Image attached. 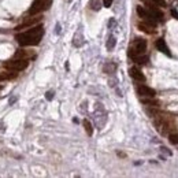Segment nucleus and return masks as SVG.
<instances>
[{
  "mask_svg": "<svg viewBox=\"0 0 178 178\" xmlns=\"http://www.w3.org/2000/svg\"><path fill=\"white\" fill-rule=\"evenodd\" d=\"M42 36H44V26L34 25L30 29H28L26 32L18 33L15 36V40L19 42V45L22 47H30V45H37L41 41Z\"/></svg>",
  "mask_w": 178,
  "mask_h": 178,
  "instance_id": "1",
  "label": "nucleus"
},
{
  "mask_svg": "<svg viewBox=\"0 0 178 178\" xmlns=\"http://www.w3.org/2000/svg\"><path fill=\"white\" fill-rule=\"evenodd\" d=\"M28 65H29V60L21 59V58H14V59H11V60L6 62V63H4V67L11 71H22L28 67Z\"/></svg>",
  "mask_w": 178,
  "mask_h": 178,
  "instance_id": "2",
  "label": "nucleus"
},
{
  "mask_svg": "<svg viewBox=\"0 0 178 178\" xmlns=\"http://www.w3.org/2000/svg\"><path fill=\"white\" fill-rule=\"evenodd\" d=\"M147 49V41L144 39H136L133 42V47L129 49V56L130 58H134L137 55H144Z\"/></svg>",
  "mask_w": 178,
  "mask_h": 178,
  "instance_id": "3",
  "label": "nucleus"
},
{
  "mask_svg": "<svg viewBox=\"0 0 178 178\" xmlns=\"http://www.w3.org/2000/svg\"><path fill=\"white\" fill-rule=\"evenodd\" d=\"M52 0H34L29 10V15H36V14H41L42 11L48 10L51 7Z\"/></svg>",
  "mask_w": 178,
  "mask_h": 178,
  "instance_id": "4",
  "label": "nucleus"
},
{
  "mask_svg": "<svg viewBox=\"0 0 178 178\" xmlns=\"http://www.w3.org/2000/svg\"><path fill=\"white\" fill-rule=\"evenodd\" d=\"M41 18H42V16L40 15V14H36V15H30L29 18H25L22 23H19V25L16 26V29L21 30V29H26V28H32V26H34V25H37V23H40Z\"/></svg>",
  "mask_w": 178,
  "mask_h": 178,
  "instance_id": "5",
  "label": "nucleus"
},
{
  "mask_svg": "<svg viewBox=\"0 0 178 178\" xmlns=\"http://www.w3.org/2000/svg\"><path fill=\"white\" fill-rule=\"evenodd\" d=\"M137 93L142 97H153L155 96V91L152 88L147 86V85H139L137 86Z\"/></svg>",
  "mask_w": 178,
  "mask_h": 178,
  "instance_id": "6",
  "label": "nucleus"
},
{
  "mask_svg": "<svg viewBox=\"0 0 178 178\" xmlns=\"http://www.w3.org/2000/svg\"><path fill=\"white\" fill-rule=\"evenodd\" d=\"M129 74H130V77H132L133 80H136V81H140V82L145 81V77H144V74H142V73L137 67H132V69H130Z\"/></svg>",
  "mask_w": 178,
  "mask_h": 178,
  "instance_id": "7",
  "label": "nucleus"
},
{
  "mask_svg": "<svg viewBox=\"0 0 178 178\" xmlns=\"http://www.w3.org/2000/svg\"><path fill=\"white\" fill-rule=\"evenodd\" d=\"M156 48H158L160 52L166 54L167 56H171V52H170V49H168L167 44L165 42V40H163V39H159L158 41H156Z\"/></svg>",
  "mask_w": 178,
  "mask_h": 178,
  "instance_id": "8",
  "label": "nucleus"
},
{
  "mask_svg": "<svg viewBox=\"0 0 178 178\" xmlns=\"http://www.w3.org/2000/svg\"><path fill=\"white\" fill-rule=\"evenodd\" d=\"M34 54L32 51H28V49H19V51L15 52V58H21V59H26V60H29L30 58H33Z\"/></svg>",
  "mask_w": 178,
  "mask_h": 178,
  "instance_id": "9",
  "label": "nucleus"
},
{
  "mask_svg": "<svg viewBox=\"0 0 178 178\" xmlns=\"http://www.w3.org/2000/svg\"><path fill=\"white\" fill-rule=\"evenodd\" d=\"M139 28H140V30L148 33V34H152V33H155V30H153V26L149 25V23H147V22H140L139 23Z\"/></svg>",
  "mask_w": 178,
  "mask_h": 178,
  "instance_id": "10",
  "label": "nucleus"
},
{
  "mask_svg": "<svg viewBox=\"0 0 178 178\" xmlns=\"http://www.w3.org/2000/svg\"><path fill=\"white\" fill-rule=\"evenodd\" d=\"M82 40H84V37H82L81 32H77V34L74 36V40H73V44H74L75 47H81L82 45Z\"/></svg>",
  "mask_w": 178,
  "mask_h": 178,
  "instance_id": "11",
  "label": "nucleus"
},
{
  "mask_svg": "<svg viewBox=\"0 0 178 178\" xmlns=\"http://www.w3.org/2000/svg\"><path fill=\"white\" fill-rule=\"evenodd\" d=\"M84 127H85V132H86L88 136H92V134H93V127H92V123L89 122L88 119L84 121Z\"/></svg>",
  "mask_w": 178,
  "mask_h": 178,
  "instance_id": "12",
  "label": "nucleus"
},
{
  "mask_svg": "<svg viewBox=\"0 0 178 178\" xmlns=\"http://www.w3.org/2000/svg\"><path fill=\"white\" fill-rule=\"evenodd\" d=\"M115 44H117V40H115V37H114V36H110V37H108V40H107V49H108V51L114 49Z\"/></svg>",
  "mask_w": 178,
  "mask_h": 178,
  "instance_id": "13",
  "label": "nucleus"
},
{
  "mask_svg": "<svg viewBox=\"0 0 178 178\" xmlns=\"http://www.w3.org/2000/svg\"><path fill=\"white\" fill-rule=\"evenodd\" d=\"M133 60L136 62V63H139V65H144V63L148 62V58H147L145 55H137L133 58Z\"/></svg>",
  "mask_w": 178,
  "mask_h": 178,
  "instance_id": "14",
  "label": "nucleus"
},
{
  "mask_svg": "<svg viewBox=\"0 0 178 178\" xmlns=\"http://www.w3.org/2000/svg\"><path fill=\"white\" fill-rule=\"evenodd\" d=\"M89 7H91L92 10H95V11H99L100 10V1L99 0H91V3H89Z\"/></svg>",
  "mask_w": 178,
  "mask_h": 178,
  "instance_id": "15",
  "label": "nucleus"
},
{
  "mask_svg": "<svg viewBox=\"0 0 178 178\" xmlns=\"http://www.w3.org/2000/svg\"><path fill=\"white\" fill-rule=\"evenodd\" d=\"M168 140H170V142H171V144H178V134L177 133H170V134H168Z\"/></svg>",
  "mask_w": 178,
  "mask_h": 178,
  "instance_id": "16",
  "label": "nucleus"
},
{
  "mask_svg": "<svg viewBox=\"0 0 178 178\" xmlns=\"http://www.w3.org/2000/svg\"><path fill=\"white\" fill-rule=\"evenodd\" d=\"M151 99H152V97H149V100H145V99H142V103H144V104H148V106H152V107H156V106H158V101H155V100H151Z\"/></svg>",
  "mask_w": 178,
  "mask_h": 178,
  "instance_id": "17",
  "label": "nucleus"
},
{
  "mask_svg": "<svg viewBox=\"0 0 178 178\" xmlns=\"http://www.w3.org/2000/svg\"><path fill=\"white\" fill-rule=\"evenodd\" d=\"M112 1H114V0H103V6L108 8V7H111V4H112Z\"/></svg>",
  "mask_w": 178,
  "mask_h": 178,
  "instance_id": "18",
  "label": "nucleus"
},
{
  "mask_svg": "<svg viewBox=\"0 0 178 178\" xmlns=\"http://www.w3.org/2000/svg\"><path fill=\"white\" fill-rule=\"evenodd\" d=\"M45 97H47V100H52V97H54V92H47Z\"/></svg>",
  "mask_w": 178,
  "mask_h": 178,
  "instance_id": "19",
  "label": "nucleus"
},
{
  "mask_svg": "<svg viewBox=\"0 0 178 178\" xmlns=\"http://www.w3.org/2000/svg\"><path fill=\"white\" fill-rule=\"evenodd\" d=\"M171 14H173V16H175V18L178 19V13H177V11H174V10H173V11H171Z\"/></svg>",
  "mask_w": 178,
  "mask_h": 178,
  "instance_id": "20",
  "label": "nucleus"
},
{
  "mask_svg": "<svg viewBox=\"0 0 178 178\" xmlns=\"http://www.w3.org/2000/svg\"><path fill=\"white\" fill-rule=\"evenodd\" d=\"M59 32H60V26L58 25V26H56V33H59Z\"/></svg>",
  "mask_w": 178,
  "mask_h": 178,
  "instance_id": "21",
  "label": "nucleus"
}]
</instances>
